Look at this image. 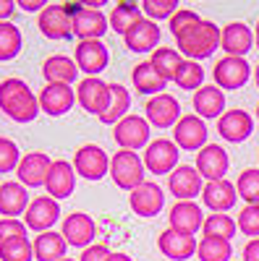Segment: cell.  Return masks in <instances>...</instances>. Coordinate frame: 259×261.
Returning <instances> with one entry per match:
<instances>
[{"label":"cell","mask_w":259,"mask_h":261,"mask_svg":"<svg viewBox=\"0 0 259 261\" xmlns=\"http://www.w3.org/2000/svg\"><path fill=\"white\" fill-rule=\"evenodd\" d=\"M0 110L16 123H32L39 110V97L21 79H3L0 81Z\"/></svg>","instance_id":"1"},{"label":"cell","mask_w":259,"mask_h":261,"mask_svg":"<svg viewBox=\"0 0 259 261\" xmlns=\"http://www.w3.org/2000/svg\"><path fill=\"white\" fill-rule=\"evenodd\" d=\"M220 39H223V32L218 29V24L199 18L197 24H191L189 29H183L176 37V45H178V53L186 60L199 63V60L209 58L215 50H220Z\"/></svg>","instance_id":"2"},{"label":"cell","mask_w":259,"mask_h":261,"mask_svg":"<svg viewBox=\"0 0 259 261\" xmlns=\"http://www.w3.org/2000/svg\"><path fill=\"white\" fill-rule=\"evenodd\" d=\"M144 160L136 154V151H126V149H121V151H115V157L110 160V178H113V183L118 186V188H123V191H136L142 183H147L144 180Z\"/></svg>","instance_id":"3"},{"label":"cell","mask_w":259,"mask_h":261,"mask_svg":"<svg viewBox=\"0 0 259 261\" xmlns=\"http://www.w3.org/2000/svg\"><path fill=\"white\" fill-rule=\"evenodd\" d=\"M152 125L147 123V118L144 115H126L115 128H113V139H115V144L121 146V149H126V151H139V149H144V146H149L152 141H149V130Z\"/></svg>","instance_id":"4"},{"label":"cell","mask_w":259,"mask_h":261,"mask_svg":"<svg viewBox=\"0 0 259 261\" xmlns=\"http://www.w3.org/2000/svg\"><path fill=\"white\" fill-rule=\"evenodd\" d=\"M76 102L84 107L89 115L102 118L107 113V107L113 102V92H110V84H105L100 79H84L76 86Z\"/></svg>","instance_id":"5"},{"label":"cell","mask_w":259,"mask_h":261,"mask_svg":"<svg viewBox=\"0 0 259 261\" xmlns=\"http://www.w3.org/2000/svg\"><path fill=\"white\" fill-rule=\"evenodd\" d=\"M212 79H215V86L228 89V92H236V89H241V86H246V81L251 79V65L246 63V58L225 55L223 60L215 63Z\"/></svg>","instance_id":"6"},{"label":"cell","mask_w":259,"mask_h":261,"mask_svg":"<svg viewBox=\"0 0 259 261\" xmlns=\"http://www.w3.org/2000/svg\"><path fill=\"white\" fill-rule=\"evenodd\" d=\"M74 170L76 175H81L84 180H100L110 172V157L105 154V149L97 144H84L76 157H74Z\"/></svg>","instance_id":"7"},{"label":"cell","mask_w":259,"mask_h":261,"mask_svg":"<svg viewBox=\"0 0 259 261\" xmlns=\"http://www.w3.org/2000/svg\"><path fill=\"white\" fill-rule=\"evenodd\" d=\"M178 146L176 141H170V139H155L152 144L147 146L144 151V167L149 172H155V175H168V172H173L178 167Z\"/></svg>","instance_id":"8"},{"label":"cell","mask_w":259,"mask_h":261,"mask_svg":"<svg viewBox=\"0 0 259 261\" xmlns=\"http://www.w3.org/2000/svg\"><path fill=\"white\" fill-rule=\"evenodd\" d=\"M168 188H170V193L176 196L178 201H194L204 191V178L199 175L197 167L178 165L168 175Z\"/></svg>","instance_id":"9"},{"label":"cell","mask_w":259,"mask_h":261,"mask_svg":"<svg viewBox=\"0 0 259 261\" xmlns=\"http://www.w3.org/2000/svg\"><path fill=\"white\" fill-rule=\"evenodd\" d=\"M53 162L55 160H50L45 151H29V154H24V157H21V162H18V170H16L18 183L27 186V188L45 186Z\"/></svg>","instance_id":"10"},{"label":"cell","mask_w":259,"mask_h":261,"mask_svg":"<svg viewBox=\"0 0 259 261\" xmlns=\"http://www.w3.org/2000/svg\"><path fill=\"white\" fill-rule=\"evenodd\" d=\"M228 167H230V157L220 144H207L202 151H197V170L207 183L225 180Z\"/></svg>","instance_id":"11"},{"label":"cell","mask_w":259,"mask_h":261,"mask_svg":"<svg viewBox=\"0 0 259 261\" xmlns=\"http://www.w3.org/2000/svg\"><path fill=\"white\" fill-rule=\"evenodd\" d=\"M173 141L178 149L186 151H202L207 146V123L199 115H183L173 130Z\"/></svg>","instance_id":"12"},{"label":"cell","mask_w":259,"mask_h":261,"mask_svg":"<svg viewBox=\"0 0 259 261\" xmlns=\"http://www.w3.org/2000/svg\"><path fill=\"white\" fill-rule=\"evenodd\" d=\"M60 220V204L55 199H50V196H39V199H34L24 214V225L34 232H50V227Z\"/></svg>","instance_id":"13"},{"label":"cell","mask_w":259,"mask_h":261,"mask_svg":"<svg viewBox=\"0 0 259 261\" xmlns=\"http://www.w3.org/2000/svg\"><path fill=\"white\" fill-rule=\"evenodd\" d=\"M76 102V92L68 84H48L39 92V110L50 115V118H60L66 115Z\"/></svg>","instance_id":"14"},{"label":"cell","mask_w":259,"mask_h":261,"mask_svg":"<svg viewBox=\"0 0 259 261\" xmlns=\"http://www.w3.org/2000/svg\"><path fill=\"white\" fill-rule=\"evenodd\" d=\"M107 63H110V53H107L102 39L79 42L76 45V65H79V71H84L89 79H97V73L107 68Z\"/></svg>","instance_id":"15"},{"label":"cell","mask_w":259,"mask_h":261,"mask_svg":"<svg viewBox=\"0 0 259 261\" xmlns=\"http://www.w3.org/2000/svg\"><path fill=\"white\" fill-rule=\"evenodd\" d=\"M97 235V225L89 214L84 212H74L63 220V238H66L68 246H76V248H89L92 241Z\"/></svg>","instance_id":"16"},{"label":"cell","mask_w":259,"mask_h":261,"mask_svg":"<svg viewBox=\"0 0 259 261\" xmlns=\"http://www.w3.org/2000/svg\"><path fill=\"white\" fill-rule=\"evenodd\" d=\"M37 27L48 39H71L74 37V18L68 16L66 6H48L39 13Z\"/></svg>","instance_id":"17"},{"label":"cell","mask_w":259,"mask_h":261,"mask_svg":"<svg viewBox=\"0 0 259 261\" xmlns=\"http://www.w3.org/2000/svg\"><path fill=\"white\" fill-rule=\"evenodd\" d=\"M147 123L155 125V128H170V125H178L181 120V105L173 94H157L147 102Z\"/></svg>","instance_id":"18"},{"label":"cell","mask_w":259,"mask_h":261,"mask_svg":"<svg viewBox=\"0 0 259 261\" xmlns=\"http://www.w3.org/2000/svg\"><path fill=\"white\" fill-rule=\"evenodd\" d=\"M128 204H131L134 214H139V217H157L165 206V193L157 183L147 180L136 191L128 193Z\"/></svg>","instance_id":"19"},{"label":"cell","mask_w":259,"mask_h":261,"mask_svg":"<svg viewBox=\"0 0 259 261\" xmlns=\"http://www.w3.org/2000/svg\"><path fill=\"white\" fill-rule=\"evenodd\" d=\"M45 188L50 193V199H55V201L68 199V196L74 193V188H76V170H74V165L66 162V160H55L53 167H50Z\"/></svg>","instance_id":"20"},{"label":"cell","mask_w":259,"mask_h":261,"mask_svg":"<svg viewBox=\"0 0 259 261\" xmlns=\"http://www.w3.org/2000/svg\"><path fill=\"white\" fill-rule=\"evenodd\" d=\"M251 130H254V118L246 110H225V115L218 120V134L230 144L246 141Z\"/></svg>","instance_id":"21"},{"label":"cell","mask_w":259,"mask_h":261,"mask_svg":"<svg viewBox=\"0 0 259 261\" xmlns=\"http://www.w3.org/2000/svg\"><path fill=\"white\" fill-rule=\"evenodd\" d=\"M204 227V214L202 206L194 201H178L170 209V230L181 235H197Z\"/></svg>","instance_id":"22"},{"label":"cell","mask_w":259,"mask_h":261,"mask_svg":"<svg viewBox=\"0 0 259 261\" xmlns=\"http://www.w3.org/2000/svg\"><path fill=\"white\" fill-rule=\"evenodd\" d=\"M251 47H256L254 42V32L244 24V21H233L223 29V39H220V50H225V55L230 58H244Z\"/></svg>","instance_id":"23"},{"label":"cell","mask_w":259,"mask_h":261,"mask_svg":"<svg viewBox=\"0 0 259 261\" xmlns=\"http://www.w3.org/2000/svg\"><path fill=\"white\" fill-rule=\"evenodd\" d=\"M160 37H162V32L157 27V21L142 18L134 29L126 32L123 39H126V47L131 53H155L160 45Z\"/></svg>","instance_id":"24"},{"label":"cell","mask_w":259,"mask_h":261,"mask_svg":"<svg viewBox=\"0 0 259 261\" xmlns=\"http://www.w3.org/2000/svg\"><path fill=\"white\" fill-rule=\"evenodd\" d=\"M81 6H84V3H81ZM107 29H110V21L105 18V13H102V11L81 8V11L74 16V37H79V42L102 39Z\"/></svg>","instance_id":"25"},{"label":"cell","mask_w":259,"mask_h":261,"mask_svg":"<svg viewBox=\"0 0 259 261\" xmlns=\"http://www.w3.org/2000/svg\"><path fill=\"white\" fill-rule=\"evenodd\" d=\"M194 110L202 120H220L225 115V92L215 84L202 86L199 92H194Z\"/></svg>","instance_id":"26"},{"label":"cell","mask_w":259,"mask_h":261,"mask_svg":"<svg viewBox=\"0 0 259 261\" xmlns=\"http://www.w3.org/2000/svg\"><path fill=\"white\" fill-rule=\"evenodd\" d=\"M202 201L209 212L215 214H223L228 209L236 206L239 201V191L230 180H215V183H204V191H202Z\"/></svg>","instance_id":"27"},{"label":"cell","mask_w":259,"mask_h":261,"mask_svg":"<svg viewBox=\"0 0 259 261\" xmlns=\"http://www.w3.org/2000/svg\"><path fill=\"white\" fill-rule=\"evenodd\" d=\"M29 204L32 201H29L27 186L16 180L0 186V214H3V220H18V214H27Z\"/></svg>","instance_id":"28"},{"label":"cell","mask_w":259,"mask_h":261,"mask_svg":"<svg viewBox=\"0 0 259 261\" xmlns=\"http://www.w3.org/2000/svg\"><path fill=\"white\" fill-rule=\"evenodd\" d=\"M157 248L162 256H168L170 261H186L189 256L197 253L199 243L194 235H181L176 230H165L160 238H157Z\"/></svg>","instance_id":"29"},{"label":"cell","mask_w":259,"mask_h":261,"mask_svg":"<svg viewBox=\"0 0 259 261\" xmlns=\"http://www.w3.org/2000/svg\"><path fill=\"white\" fill-rule=\"evenodd\" d=\"M42 76H45L48 84H74L79 76V65L76 60L66 58V55H50L45 63H42Z\"/></svg>","instance_id":"30"},{"label":"cell","mask_w":259,"mask_h":261,"mask_svg":"<svg viewBox=\"0 0 259 261\" xmlns=\"http://www.w3.org/2000/svg\"><path fill=\"white\" fill-rule=\"evenodd\" d=\"M66 238L63 232H42L34 238V258L37 261H63L66 258Z\"/></svg>","instance_id":"31"},{"label":"cell","mask_w":259,"mask_h":261,"mask_svg":"<svg viewBox=\"0 0 259 261\" xmlns=\"http://www.w3.org/2000/svg\"><path fill=\"white\" fill-rule=\"evenodd\" d=\"M142 18H144L142 3H131V0H123V3H118V6L110 11V16H107V21H110V29L118 32L121 37H126V32L134 29Z\"/></svg>","instance_id":"32"},{"label":"cell","mask_w":259,"mask_h":261,"mask_svg":"<svg viewBox=\"0 0 259 261\" xmlns=\"http://www.w3.org/2000/svg\"><path fill=\"white\" fill-rule=\"evenodd\" d=\"M131 81H134V86H136V92L152 94V97L162 94V89L168 86V81L152 68V63H149V60H144V63L136 65L134 73H131Z\"/></svg>","instance_id":"33"},{"label":"cell","mask_w":259,"mask_h":261,"mask_svg":"<svg viewBox=\"0 0 259 261\" xmlns=\"http://www.w3.org/2000/svg\"><path fill=\"white\" fill-rule=\"evenodd\" d=\"M183 55L176 50V47H157L152 53V58H149V63H152V68L165 79V81H176V73L178 68L183 65Z\"/></svg>","instance_id":"34"},{"label":"cell","mask_w":259,"mask_h":261,"mask_svg":"<svg viewBox=\"0 0 259 261\" xmlns=\"http://www.w3.org/2000/svg\"><path fill=\"white\" fill-rule=\"evenodd\" d=\"M110 92H113V102H110V107H107V113L100 118L105 125H118L128 113V107H131V94H128V89L126 86H121V84H110Z\"/></svg>","instance_id":"35"},{"label":"cell","mask_w":259,"mask_h":261,"mask_svg":"<svg viewBox=\"0 0 259 261\" xmlns=\"http://www.w3.org/2000/svg\"><path fill=\"white\" fill-rule=\"evenodd\" d=\"M21 29L11 21H0V63L13 60L21 53Z\"/></svg>","instance_id":"36"},{"label":"cell","mask_w":259,"mask_h":261,"mask_svg":"<svg viewBox=\"0 0 259 261\" xmlns=\"http://www.w3.org/2000/svg\"><path fill=\"white\" fill-rule=\"evenodd\" d=\"M197 256H199V261H230L233 246L225 238H202Z\"/></svg>","instance_id":"37"},{"label":"cell","mask_w":259,"mask_h":261,"mask_svg":"<svg viewBox=\"0 0 259 261\" xmlns=\"http://www.w3.org/2000/svg\"><path fill=\"white\" fill-rule=\"evenodd\" d=\"M202 230H204V238H225V241H230L236 230H239V222L230 214H209Z\"/></svg>","instance_id":"38"},{"label":"cell","mask_w":259,"mask_h":261,"mask_svg":"<svg viewBox=\"0 0 259 261\" xmlns=\"http://www.w3.org/2000/svg\"><path fill=\"white\" fill-rule=\"evenodd\" d=\"M176 84L186 92H199L204 86V68L197 60H183V65L176 73Z\"/></svg>","instance_id":"39"},{"label":"cell","mask_w":259,"mask_h":261,"mask_svg":"<svg viewBox=\"0 0 259 261\" xmlns=\"http://www.w3.org/2000/svg\"><path fill=\"white\" fill-rule=\"evenodd\" d=\"M236 191H239V199L246 201V206L259 204V170L256 167L244 170L236 180Z\"/></svg>","instance_id":"40"},{"label":"cell","mask_w":259,"mask_h":261,"mask_svg":"<svg viewBox=\"0 0 259 261\" xmlns=\"http://www.w3.org/2000/svg\"><path fill=\"white\" fill-rule=\"evenodd\" d=\"M34 243L29 238H13V241L0 246V261H32Z\"/></svg>","instance_id":"41"},{"label":"cell","mask_w":259,"mask_h":261,"mask_svg":"<svg viewBox=\"0 0 259 261\" xmlns=\"http://www.w3.org/2000/svg\"><path fill=\"white\" fill-rule=\"evenodd\" d=\"M178 11H181L178 0H144V3H142V13L149 21H162V18L170 21Z\"/></svg>","instance_id":"42"},{"label":"cell","mask_w":259,"mask_h":261,"mask_svg":"<svg viewBox=\"0 0 259 261\" xmlns=\"http://www.w3.org/2000/svg\"><path fill=\"white\" fill-rule=\"evenodd\" d=\"M18 162H21V154H18V146L16 141L0 136V172H11V170H18Z\"/></svg>","instance_id":"43"},{"label":"cell","mask_w":259,"mask_h":261,"mask_svg":"<svg viewBox=\"0 0 259 261\" xmlns=\"http://www.w3.org/2000/svg\"><path fill=\"white\" fill-rule=\"evenodd\" d=\"M236 222H239V230H241L244 235H249V241L259 238V204H254V206H244Z\"/></svg>","instance_id":"44"},{"label":"cell","mask_w":259,"mask_h":261,"mask_svg":"<svg viewBox=\"0 0 259 261\" xmlns=\"http://www.w3.org/2000/svg\"><path fill=\"white\" fill-rule=\"evenodd\" d=\"M199 21V13L197 11H191V8H181L176 16H173L170 21H168V29L173 32V37H178L183 29H189L191 24H197Z\"/></svg>","instance_id":"45"},{"label":"cell","mask_w":259,"mask_h":261,"mask_svg":"<svg viewBox=\"0 0 259 261\" xmlns=\"http://www.w3.org/2000/svg\"><path fill=\"white\" fill-rule=\"evenodd\" d=\"M27 225L21 220H0V246L13 241V238H27Z\"/></svg>","instance_id":"46"},{"label":"cell","mask_w":259,"mask_h":261,"mask_svg":"<svg viewBox=\"0 0 259 261\" xmlns=\"http://www.w3.org/2000/svg\"><path fill=\"white\" fill-rule=\"evenodd\" d=\"M107 258H110V251L105 246H89V248H84L79 261H107Z\"/></svg>","instance_id":"47"},{"label":"cell","mask_w":259,"mask_h":261,"mask_svg":"<svg viewBox=\"0 0 259 261\" xmlns=\"http://www.w3.org/2000/svg\"><path fill=\"white\" fill-rule=\"evenodd\" d=\"M244 261H259V238L244 246Z\"/></svg>","instance_id":"48"},{"label":"cell","mask_w":259,"mask_h":261,"mask_svg":"<svg viewBox=\"0 0 259 261\" xmlns=\"http://www.w3.org/2000/svg\"><path fill=\"white\" fill-rule=\"evenodd\" d=\"M18 6L24 8V11H29V13H32V11H39V13H42L50 3H45V0H18Z\"/></svg>","instance_id":"49"},{"label":"cell","mask_w":259,"mask_h":261,"mask_svg":"<svg viewBox=\"0 0 259 261\" xmlns=\"http://www.w3.org/2000/svg\"><path fill=\"white\" fill-rule=\"evenodd\" d=\"M18 3H13V0H0V21H8L13 16Z\"/></svg>","instance_id":"50"},{"label":"cell","mask_w":259,"mask_h":261,"mask_svg":"<svg viewBox=\"0 0 259 261\" xmlns=\"http://www.w3.org/2000/svg\"><path fill=\"white\" fill-rule=\"evenodd\" d=\"M107 261H134L131 256H126V253H110V258Z\"/></svg>","instance_id":"51"},{"label":"cell","mask_w":259,"mask_h":261,"mask_svg":"<svg viewBox=\"0 0 259 261\" xmlns=\"http://www.w3.org/2000/svg\"><path fill=\"white\" fill-rule=\"evenodd\" d=\"M254 42H256V50H259V21H256V29H254Z\"/></svg>","instance_id":"52"},{"label":"cell","mask_w":259,"mask_h":261,"mask_svg":"<svg viewBox=\"0 0 259 261\" xmlns=\"http://www.w3.org/2000/svg\"><path fill=\"white\" fill-rule=\"evenodd\" d=\"M254 81H256V89H259V65L254 68Z\"/></svg>","instance_id":"53"},{"label":"cell","mask_w":259,"mask_h":261,"mask_svg":"<svg viewBox=\"0 0 259 261\" xmlns=\"http://www.w3.org/2000/svg\"><path fill=\"white\" fill-rule=\"evenodd\" d=\"M256 120H259V105H256Z\"/></svg>","instance_id":"54"},{"label":"cell","mask_w":259,"mask_h":261,"mask_svg":"<svg viewBox=\"0 0 259 261\" xmlns=\"http://www.w3.org/2000/svg\"><path fill=\"white\" fill-rule=\"evenodd\" d=\"M63 261H74V258H63Z\"/></svg>","instance_id":"55"}]
</instances>
